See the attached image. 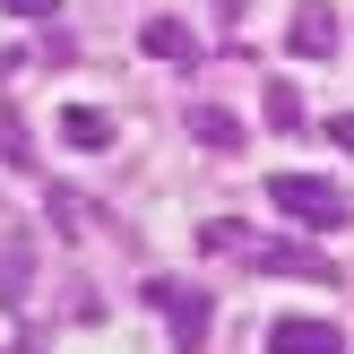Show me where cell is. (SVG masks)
Wrapping results in <instances>:
<instances>
[{
  "label": "cell",
  "instance_id": "obj_1",
  "mask_svg": "<svg viewBox=\"0 0 354 354\" xmlns=\"http://www.w3.org/2000/svg\"><path fill=\"white\" fill-rule=\"evenodd\" d=\"M268 199L286 207L294 225H320V234H337V225L354 216L346 190H337V182H320V173H268Z\"/></svg>",
  "mask_w": 354,
  "mask_h": 354
},
{
  "label": "cell",
  "instance_id": "obj_2",
  "mask_svg": "<svg viewBox=\"0 0 354 354\" xmlns=\"http://www.w3.org/2000/svg\"><path fill=\"white\" fill-rule=\"evenodd\" d=\"M147 303L165 311V328H173V346H182V354L207 346V294L190 286V277H147Z\"/></svg>",
  "mask_w": 354,
  "mask_h": 354
},
{
  "label": "cell",
  "instance_id": "obj_3",
  "mask_svg": "<svg viewBox=\"0 0 354 354\" xmlns=\"http://www.w3.org/2000/svg\"><path fill=\"white\" fill-rule=\"evenodd\" d=\"M242 259H259L268 277H311V286H337V259L311 251V242H259V234H251V251H242Z\"/></svg>",
  "mask_w": 354,
  "mask_h": 354
},
{
  "label": "cell",
  "instance_id": "obj_4",
  "mask_svg": "<svg viewBox=\"0 0 354 354\" xmlns=\"http://www.w3.org/2000/svg\"><path fill=\"white\" fill-rule=\"evenodd\" d=\"M286 52L328 61V52H337V9H328V0H303V9H294V26H286Z\"/></svg>",
  "mask_w": 354,
  "mask_h": 354
},
{
  "label": "cell",
  "instance_id": "obj_5",
  "mask_svg": "<svg viewBox=\"0 0 354 354\" xmlns=\"http://www.w3.org/2000/svg\"><path fill=\"white\" fill-rule=\"evenodd\" d=\"M138 52H147V61H173V69H199V35H190L182 17H147V26H138Z\"/></svg>",
  "mask_w": 354,
  "mask_h": 354
},
{
  "label": "cell",
  "instance_id": "obj_6",
  "mask_svg": "<svg viewBox=\"0 0 354 354\" xmlns=\"http://www.w3.org/2000/svg\"><path fill=\"white\" fill-rule=\"evenodd\" d=\"M268 354H346V337L328 320H277L268 328Z\"/></svg>",
  "mask_w": 354,
  "mask_h": 354
},
{
  "label": "cell",
  "instance_id": "obj_7",
  "mask_svg": "<svg viewBox=\"0 0 354 354\" xmlns=\"http://www.w3.org/2000/svg\"><path fill=\"white\" fill-rule=\"evenodd\" d=\"M26 277H35V234H9L0 242V311L26 303Z\"/></svg>",
  "mask_w": 354,
  "mask_h": 354
},
{
  "label": "cell",
  "instance_id": "obj_8",
  "mask_svg": "<svg viewBox=\"0 0 354 354\" xmlns=\"http://www.w3.org/2000/svg\"><path fill=\"white\" fill-rule=\"evenodd\" d=\"M182 121H190V138H199V147H216V156H234V147H242V121L225 113V104H190Z\"/></svg>",
  "mask_w": 354,
  "mask_h": 354
},
{
  "label": "cell",
  "instance_id": "obj_9",
  "mask_svg": "<svg viewBox=\"0 0 354 354\" xmlns=\"http://www.w3.org/2000/svg\"><path fill=\"white\" fill-rule=\"evenodd\" d=\"M61 138H69V147H78V156L113 147V113H95V104H69V113H61Z\"/></svg>",
  "mask_w": 354,
  "mask_h": 354
},
{
  "label": "cell",
  "instance_id": "obj_10",
  "mask_svg": "<svg viewBox=\"0 0 354 354\" xmlns=\"http://www.w3.org/2000/svg\"><path fill=\"white\" fill-rule=\"evenodd\" d=\"M44 216H52V234H61V242H78L86 225H95V216H86V199H78L69 182H44Z\"/></svg>",
  "mask_w": 354,
  "mask_h": 354
},
{
  "label": "cell",
  "instance_id": "obj_11",
  "mask_svg": "<svg viewBox=\"0 0 354 354\" xmlns=\"http://www.w3.org/2000/svg\"><path fill=\"white\" fill-rule=\"evenodd\" d=\"M259 121H268L277 138H294V130H303V95H294L286 78H268V86H259Z\"/></svg>",
  "mask_w": 354,
  "mask_h": 354
},
{
  "label": "cell",
  "instance_id": "obj_12",
  "mask_svg": "<svg viewBox=\"0 0 354 354\" xmlns=\"http://www.w3.org/2000/svg\"><path fill=\"white\" fill-rule=\"evenodd\" d=\"M0 156H9L17 173H35V138H26V121H17V113H0Z\"/></svg>",
  "mask_w": 354,
  "mask_h": 354
},
{
  "label": "cell",
  "instance_id": "obj_13",
  "mask_svg": "<svg viewBox=\"0 0 354 354\" xmlns=\"http://www.w3.org/2000/svg\"><path fill=\"white\" fill-rule=\"evenodd\" d=\"M199 251H251V225H234V216H216L199 234Z\"/></svg>",
  "mask_w": 354,
  "mask_h": 354
},
{
  "label": "cell",
  "instance_id": "obj_14",
  "mask_svg": "<svg viewBox=\"0 0 354 354\" xmlns=\"http://www.w3.org/2000/svg\"><path fill=\"white\" fill-rule=\"evenodd\" d=\"M0 9H9V17H52L61 0H0Z\"/></svg>",
  "mask_w": 354,
  "mask_h": 354
},
{
  "label": "cell",
  "instance_id": "obj_15",
  "mask_svg": "<svg viewBox=\"0 0 354 354\" xmlns=\"http://www.w3.org/2000/svg\"><path fill=\"white\" fill-rule=\"evenodd\" d=\"M328 138H337V147L354 156V113H337V121H328Z\"/></svg>",
  "mask_w": 354,
  "mask_h": 354
},
{
  "label": "cell",
  "instance_id": "obj_16",
  "mask_svg": "<svg viewBox=\"0 0 354 354\" xmlns=\"http://www.w3.org/2000/svg\"><path fill=\"white\" fill-rule=\"evenodd\" d=\"M17 354H35V346H17Z\"/></svg>",
  "mask_w": 354,
  "mask_h": 354
}]
</instances>
